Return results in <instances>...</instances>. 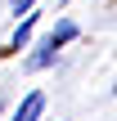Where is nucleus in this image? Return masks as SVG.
<instances>
[{
  "label": "nucleus",
  "instance_id": "4",
  "mask_svg": "<svg viewBox=\"0 0 117 121\" xmlns=\"http://www.w3.org/2000/svg\"><path fill=\"white\" fill-rule=\"evenodd\" d=\"M32 27H36V13H32V9H27V18H23V27H18V31H14V40H9V49H23V45H27V40H32Z\"/></svg>",
  "mask_w": 117,
  "mask_h": 121
},
{
  "label": "nucleus",
  "instance_id": "1",
  "mask_svg": "<svg viewBox=\"0 0 117 121\" xmlns=\"http://www.w3.org/2000/svg\"><path fill=\"white\" fill-rule=\"evenodd\" d=\"M41 112H45V94L41 90H32L23 103H18V112H14V121H41Z\"/></svg>",
  "mask_w": 117,
  "mask_h": 121
},
{
  "label": "nucleus",
  "instance_id": "5",
  "mask_svg": "<svg viewBox=\"0 0 117 121\" xmlns=\"http://www.w3.org/2000/svg\"><path fill=\"white\" fill-rule=\"evenodd\" d=\"M9 4H14V13H27V9H32L36 0H9Z\"/></svg>",
  "mask_w": 117,
  "mask_h": 121
},
{
  "label": "nucleus",
  "instance_id": "2",
  "mask_svg": "<svg viewBox=\"0 0 117 121\" xmlns=\"http://www.w3.org/2000/svg\"><path fill=\"white\" fill-rule=\"evenodd\" d=\"M77 36H81V27H77L72 18H63V22H59V27H54V31L45 36V40H50L54 49H63V45H68V40H77Z\"/></svg>",
  "mask_w": 117,
  "mask_h": 121
},
{
  "label": "nucleus",
  "instance_id": "3",
  "mask_svg": "<svg viewBox=\"0 0 117 121\" xmlns=\"http://www.w3.org/2000/svg\"><path fill=\"white\" fill-rule=\"evenodd\" d=\"M54 54H59V49H54L50 40H41V45H36V54L27 58V67H32V72H41V67H50V63H54Z\"/></svg>",
  "mask_w": 117,
  "mask_h": 121
}]
</instances>
